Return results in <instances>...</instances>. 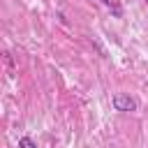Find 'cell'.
Instances as JSON below:
<instances>
[{"instance_id":"6da1fadb","label":"cell","mask_w":148,"mask_h":148,"mask_svg":"<svg viewBox=\"0 0 148 148\" xmlns=\"http://www.w3.org/2000/svg\"><path fill=\"white\" fill-rule=\"evenodd\" d=\"M111 104L116 111H136V99L130 97L127 92H116L111 97Z\"/></svg>"},{"instance_id":"7a4b0ae2","label":"cell","mask_w":148,"mask_h":148,"mask_svg":"<svg viewBox=\"0 0 148 148\" xmlns=\"http://www.w3.org/2000/svg\"><path fill=\"white\" fill-rule=\"evenodd\" d=\"M99 2H102L104 7H109V9H111V14H113L116 18H120V16H123V7H120V2H118V0H99Z\"/></svg>"},{"instance_id":"3957f363","label":"cell","mask_w":148,"mask_h":148,"mask_svg":"<svg viewBox=\"0 0 148 148\" xmlns=\"http://www.w3.org/2000/svg\"><path fill=\"white\" fill-rule=\"evenodd\" d=\"M18 148H37V143H35L30 136H21V139H18Z\"/></svg>"},{"instance_id":"277c9868","label":"cell","mask_w":148,"mask_h":148,"mask_svg":"<svg viewBox=\"0 0 148 148\" xmlns=\"http://www.w3.org/2000/svg\"><path fill=\"white\" fill-rule=\"evenodd\" d=\"M146 2H148V0H146Z\"/></svg>"}]
</instances>
